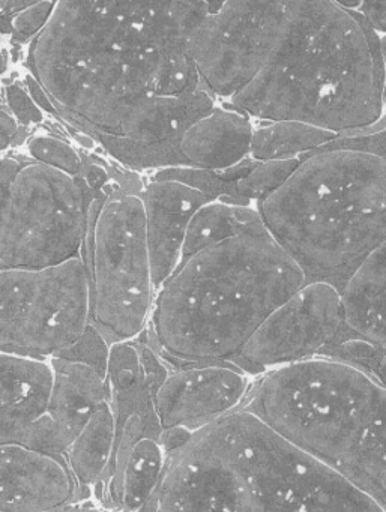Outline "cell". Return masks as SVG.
<instances>
[{
  "label": "cell",
  "mask_w": 386,
  "mask_h": 512,
  "mask_svg": "<svg viewBox=\"0 0 386 512\" xmlns=\"http://www.w3.org/2000/svg\"><path fill=\"white\" fill-rule=\"evenodd\" d=\"M209 2H58L26 67L62 121L86 136L119 137L160 97L203 91L190 37Z\"/></svg>",
  "instance_id": "1"
},
{
  "label": "cell",
  "mask_w": 386,
  "mask_h": 512,
  "mask_svg": "<svg viewBox=\"0 0 386 512\" xmlns=\"http://www.w3.org/2000/svg\"><path fill=\"white\" fill-rule=\"evenodd\" d=\"M229 104L256 122H302L340 136L374 130L386 119L379 35L341 2H287L265 67Z\"/></svg>",
  "instance_id": "2"
},
{
  "label": "cell",
  "mask_w": 386,
  "mask_h": 512,
  "mask_svg": "<svg viewBox=\"0 0 386 512\" xmlns=\"http://www.w3.org/2000/svg\"><path fill=\"white\" fill-rule=\"evenodd\" d=\"M140 512H386L245 409L167 455Z\"/></svg>",
  "instance_id": "3"
},
{
  "label": "cell",
  "mask_w": 386,
  "mask_h": 512,
  "mask_svg": "<svg viewBox=\"0 0 386 512\" xmlns=\"http://www.w3.org/2000/svg\"><path fill=\"white\" fill-rule=\"evenodd\" d=\"M305 284L271 233L236 236L179 263L158 289L145 335L172 367L232 362Z\"/></svg>",
  "instance_id": "4"
},
{
  "label": "cell",
  "mask_w": 386,
  "mask_h": 512,
  "mask_svg": "<svg viewBox=\"0 0 386 512\" xmlns=\"http://www.w3.org/2000/svg\"><path fill=\"white\" fill-rule=\"evenodd\" d=\"M257 209L307 283L340 289L386 239V125L341 136L302 158Z\"/></svg>",
  "instance_id": "5"
},
{
  "label": "cell",
  "mask_w": 386,
  "mask_h": 512,
  "mask_svg": "<svg viewBox=\"0 0 386 512\" xmlns=\"http://www.w3.org/2000/svg\"><path fill=\"white\" fill-rule=\"evenodd\" d=\"M242 409L386 511V389L364 371L323 358L278 368Z\"/></svg>",
  "instance_id": "6"
},
{
  "label": "cell",
  "mask_w": 386,
  "mask_h": 512,
  "mask_svg": "<svg viewBox=\"0 0 386 512\" xmlns=\"http://www.w3.org/2000/svg\"><path fill=\"white\" fill-rule=\"evenodd\" d=\"M145 182L113 181L95 224L88 263L91 325L112 346L146 334L157 299L142 199Z\"/></svg>",
  "instance_id": "7"
},
{
  "label": "cell",
  "mask_w": 386,
  "mask_h": 512,
  "mask_svg": "<svg viewBox=\"0 0 386 512\" xmlns=\"http://www.w3.org/2000/svg\"><path fill=\"white\" fill-rule=\"evenodd\" d=\"M92 197L80 179L26 157L2 193V271L49 268L82 257Z\"/></svg>",
  "instance_id": "8"
},
{
  "label": "cell",
  "mask_w": 386,
  "mask_h": 512,
  "mask_svg": "<svg viewBox=\"0 0 386 512\" xmlns=\"http://www.w3.org/2000/svg\"><path fill=\"white\" fill-rule=\"evenodd\" d=\"M0 287L2 353L52 359L91 326V275L82 257L43 269H5Z\"/></svg>",
  "instance_id": "9"
},
{
  "label": "cell",
  "mask_w": 386,
  "mask_h": 512,
  "mask_svg": "<svg viewBox=\"0 0 386 512\" xmlns=\"http://www.w3.org/2000/svg\"><path fill=\"white\" fill-rule=\"evenodd\" d=\"M287 2H209L191 32L190 55L203 89L229 104L265 67Z\"/></svg>",
  "instance_id": "10"
},
{
  "label": "cell",
  "mask_w": 386,
  "mask_h": 512,
  "mask_svg": "<svg viewBox=\"0 0 386 512\" xmlns=\"http://www.w3.org/2000/svg\"><path fill=\"white\" fill-rule=\"evenodd\" d=\"M347 329L340 292L332 284L307 283L262 323L232 364L257 379L323 358Z\"/></svg>",
  "instance_id": "11"
},
{
  "label": "cell",
  "mask_w": 386,
  "mask_h": 512,
  "mask_svg": "<svg viewBox=\"0 0 386 512\" xmlns=\"http://www.w3.org/2000/svg\"><path fill=\"white\" fill-rule=\"evenodd\" d=\"M254 382L232 362L173 367L155 395L167 454L242 409Z\"/></svg>",
  "instance_id": "12"
},
{
  "label": "cell",
  "mask_w": 386,
  "mask_h": 512,
  "mask_svg": "<svg viewBox=\"0 0 386 512\" xmlns=\"http://www.w3.org/2000/svg\"><path fill=\"white\" fill-rule=\"evenodd\" d=\"M107 385L109 404L115 418V451L101 506L107 512H119L122 478L131 452L145 437L164 443V428L155 404V395L160 386L155 385L146 374L137 341L112 346Z\"/></svg>",
  "instance_id": "13"
},
{
  "label": "cell",
  "mask_w": 386,
  "mask_h": 512,
  "mask_svg": "<svg viewBox=\"0 0 386 512\" xmlns=\"http://www.w3.org/2000/svg\"><path fill=\"white\" fill-rule=\"evenodd\" d=\"M55 388L49 415L19 445L67 457L94 413L109 403L107 377L91 365L64 358L50 359Z\"/></svg>",
  "instance_id": "14"
},
{
  "label": "cell",
  "mask_w": 386,
  "mask_h": 512,
  "mask_svg": "<svg viewBox=\"0 0 386 512\" xmlns=\"http://www.w3.org/2000/svg\"><path fill=\"white\" fill-rule=\"evenodd\" d=\"M77 502L82 493L67 458L2 445V512H62Z\"/></svg>",
  "instance_id": "15"
},
{
  "label": "cell",
  "mask_w": 386,
  "mask_h": 512,
  "mask_svg": "<svg viewBox=\"0 0 386 512\" xmlns=\"http://www.w3.org/2000/svg\"><path fill=\"white\" fill-rule=\"evenodd\" d=\"M142 199L152 275L158 292L181 263L185 236L194 214L214 200L188 185L154 179H146Z\"/></svg>",
  "instance_id": "16"
},
{
  "label": "cell",
  "mask_w": 386,
  "mask_h": 512,
  "mask_svg": "<svg viewBox=\"0 0 386 512\" xmlns=\"http://www.w3.org/2000/svg\"><path fill=\"white\" fill-rule=\"evenodd\" d=\"M53 388L50 359L2 353V445H19L49 415Z\"/></svg>",
  "instance_id": "17"
},
{
  "label": "cell",
  "mask_w": 386,
  "mask_h": 512,
  "mask_svg": "<svg viewBox=\"0 0 386 512\" xmlns=\"http://www.w3.org/2000/svg\"><path fill=\"white\" fill-rule=\"evenodd\" d=\"M256 121L230 104H218L187 128L178 142L185 167L221 172L250 157Z\"/></svg>",
  "instance_id": "18"
},
{
  "label": "cell",
  "mask_w": 386,
  "mask_h": 512,
  "mask_svg": "<svg viewBox=\"0 0 386 512\" xmlns=\"http://www.w3.org/2000/svg\"><path fill=\"white\" fill-rule=\"evenodd\" d=\"M338 292L347 328L386 349V239L353 268Z\"/></svg>",
  "instance_id": "19"
},
{
  "label": "cell",
  "mask_w": 386,
  "mask_h": 512,
  "mask_svg": "<svg viewBox=\"0 0 386 512\" xmlns=\"http://www.w3.org/2000/svg\"><path fill=\"white\" fill-rule=\"evenodd\" d=\"M115 451V418L104 404L92 416L67 454L68 466L79 484L82 500L103 503L104 485Z\"/></svg>",
  "instance_id": "20"
},
{
  "label": "cell",
  "mask_w": 386,
  "mask_h": 512,
  "mask_svg": "<svg viewBox=\"0 0 386 512\" xmlns=\"http://www.w3.org/2000/svg\"><path fill=\"white\" fill-rule=\"evenodd\" d=\"M262 233H268V229L257 206L214 200L194 214L185 236L181 262L203 248L212 247L227 239Z\"/></svg>",
  "instance_id": "21"
},
{
  "label": "cell",
  "mask_w": 386,
  "mask_h": 512,
  "mask_svg": "<svg viewBox=\"0 0 386 512\" xmlns=\"http://www.w3.org/2000/svg\"><path fill=\"white\" fill-rule=\"evenodd\" d=\"M340 134L302 122H256L250 157L265 161L296 160L340 139Z\"/></svg>",
  "instance_id": "22"
},
{
  "label": "cell",
  "mask_w": 386,
  "mask_h": 512,
  "mask_svg": "<svg viewBox=\"0 0 386 512\" xmlns=\"http://www.w3.org/2000/svg\"><path fill=\"white\" fill-rule=\"evenodd\" d=\"M161 440L145 437L131 452L122 478L121 511L140 512L160 487L167 463Z\"/></svg>",
  "instance_id": "23"
},
{
  "label": "cell",
  "mask_w": 386,
  "mask_h": 512,
  "mask_svg": "<svg viewBox=\"0 0 386 512\" xmlns=\"http://www.w3.org/2000/svg\"><path fill=\"white\" fill-rule=\"evenodd\" d=\"M29 160L52 167L65 175L80 179L88 158L83 157L70 142L52 133H34L26 143Z\"/></svg>",
  "instance_id": "24"
},
{
  "label": "cell",
  "mask_w": 386,
  "mask_h": 512,
  "mask_svg": "<svg viewBox=\"0 0 386 512\" xmlns=\"http://www.w3.org/2000/svg\"><path fill=\"white\" fill-rule=\"evenodd\" d=\"M323 359L358 368L386 389V349L364 340L355 332H350L340 343L331 347Z\"/></svg>",
  "instance_id": "25"
},
{
  "label": "cell",
  "mask_w": 386,
  "mask_h": 512,
  "mask_svg": "<svg viewBox=\"0 0 386 512\" xmlns=\"http://www.w3.org/2000/svg\"><path fill=\"white\" fill-rule=\"evenodd\" d=\"M301 160L302 158H296L257 163V166L238 182L239 197L248 205H259L290 178Z\"/></svg>",
  "instance_id": "26"
},
{
  "label": "cell",
  "mask_w": 386,
  "mask_h": 512,
  "mask_svg": "<svg viewBox=\"0 0 386 512\" xmlns=\"http://www.w3.org/2000/svg\"><path fill=\"white\" fill-rule=\"evenodd\" d=\"M56 7L58 2H34L31 7L20 11L11 19L5 37L10 38L11 43L29 46L35 38L43 34L55 14Z\"/></svg>",
  "instance_id": "27"
},
{
  "label": "cell",
  "mask_w": 386,
  "mask_h": 512,
  "mask_svg": "<svg viewBox=\"0 0 386 512\" xmlns=\"http://www.w3.org/2000/svg\"><path fill=\"white\" fill-rule=\"evenodd\" d=\"M110 353H112V344L104 338V335L94 325H91L74 346H71L65 352L59 353L55 358L70 359V361L91 365L107 377Z\"/></svg>",
  "instance_id": "28"
},
{
  "label": "cell",
  "mask_w": 386,
  "mask_h": 512,
  "mask_svg": "<svg viewBox=\"0 0 386 512\" xmlns=\"http://www.w3.org/2000/svg\"><path fill=\"white\" fill-rule=\"evenodd\" d=\"M2 94H4L2 106L10 110L20 127L34 130L46 122V113L35 103L34 98L26 89L25 83L17 82V80L7 83L2 89Z\"/></svg>",
  "instance_id": "29"
},
{
  "label": "cell",
  "mask_w": 386,
  "mask_h": 512,
  "mask_svg": "<svg viewBox=\"0 0 386 512\" xmlns=\"http://www.w3.org/2000/svg\"><path fill=\"white\" fill-rule=\"evenodd\" d=\"M343 5L350 10L359 11L379 37L386 34V2H356Z\"/></svg>",
  "instance_id": "30"
},
{
  "label": "cell",
  "mask_w": 386,
  "mask_h": 512,
  "mask_svg": "<svg viewBox=\"0 0 386 512\" xmlns=\"http://www.w3.org/2000/svg\"><path fill=\"white\" fill-rule=\"evenodd\" d=\"M0 127H2V133H0V148L2 152L8 154L11 149L16 148L17 140H19L20 127L19 122L16 121L10 110L7 107L2 106V116H0Z\"/></svg>",
  "instance_id": "31"
},
{
  "label": "cell",
  "mask_w": 386,
  "mask_h": 512,
  "mask_svg": "<svg viewBox=\"0 0 386 512\" xmlns=\"http://www.w3.org/2000/svg\"><path fill=\"white\" fill-rule=\"evenodd\" d=\"M23 83H25L26 89H28L31 97L34 98L35 103L40 106V109L43 110L46 115L55 116L56 119L62 121L61 115H59L58 110H56L55 104H53L52 98L47 94L46 89L40 85L37 79L32 76L29 71H26L25 79H23Z\"/></svg>",
  "instance_id": "32"
},
{
  "label": "cell",
  "mask_w": 386,
  "mask_h": 512,
  "mask_svg": "<svg viewBox=\"0 0 386 512\" xmlns=\"http://www.w3.org/2000/svg\"><path fill=\"white\" fill-rule=\"evenodd\" d=\"M34 4V0H2L0 2V17H2V35H7L11 19L20 11L26 10Z\"/></svg>",
  "instance_id": "33"
},
{
  "label": "cell",
  "mask_w": 386,
  "mask_h": 512,
  "mask_svg": "<svg viewBox=\"0 0 386 512\" xmlns=\"http://www.w3.org/2000/svg\"><path fill=\"white\" fill-rule=\"evenodd\" d=\"M26 158L17 157V155L5 154L2 158V193L10 188L13 184L14 178L17 173L22 169L25 164Z\"/></svg>",
  "instance_id": "34"
},
{
  "label": "cell",
  "mask_w": 386,
  "mask_h": 512,
  "mask_svg": "<svg viewBox=\"0 0 386 512\" xmlns=\"http://www.w3.org/2000/svg\"><path fill=\"white\" fill-rule=\"evenodd\" d=\"M379 40H380V50H382L383 61H385V64H386V34L380 35Z\"/></svg>",
  "instance_id": "35"
}]
</instances>
